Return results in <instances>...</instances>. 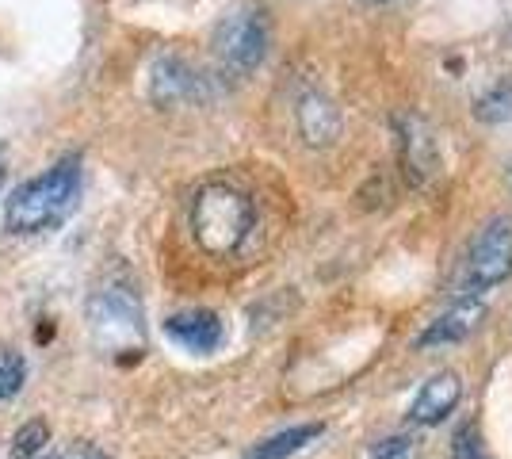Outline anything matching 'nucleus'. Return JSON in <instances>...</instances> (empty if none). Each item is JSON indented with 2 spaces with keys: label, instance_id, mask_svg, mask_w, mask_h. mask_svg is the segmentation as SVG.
<instances>
[{
  "label": "nucleus",
  "instance_id": "f257e3e1",
  "mask_svg": "<svg viewBox=\"0 0 512 459\" xmlns=\"http://www.w3.org/2000/svg\"><path fill=\"white\" fill-rule=\"evenodd\" d=\"M81 184H85V169H81V157L69 153L62 161H54L46 173L23 180L20 188L8 196L4 203V226L12 234H46V230H58L77 199H81Z\"/></svg>",
  "mask_w": 512,
  "mask_h": 459
},
{
  "label": "nucleus",
  "instance_id": "f03ea898",
  "mask_svg": "<svg viewBox=\"0 0 512 459\" xmlns=\"http://www.w3.org/2000/svg\"><path fill=\"white\" fill-rule=\"evenodd\" d=\"M188 222H192V238L199 241L203 253L234 257L256 230V207L249 192H241L237 184L214 180V184H203L195 192Z\"/></svg>",
  "mask_w": 512,
  "mask_h": 459
},
{
  "label": "nucleus",
  "instance_id": "7ed1b4c3",
  "mask_svg": "<svg viewBox=\"0 0 512 459\" xmlns=\"http://www.w3.org/2000/svg\"><path fill=\"white\" fill-rule=\"evenodd\" d=\"M88 333L107 352H138L142 349V299L123 280H104L88 299Z\"/></svg>",
  "mask_w": 512,
  "mask_h": 459
},
{
  "label": "nucleus",
  "instance_id": "20e7f679",
  "mask_svg": "<svg viewBox=\"0 0 512 459\" xmlns=\"http://www.w3.org/2000/svg\"><path fill=\"white\" fill-rule=\"evenodd\" d=\"M512 276V219L509 215H497L482 226V234L474 238L463 264V280L455 299H482L490 295L497 284H505Z\"/></svg>",
  "mask_w": 512,
  "mask_h": 459
},
{
  "label": "nucleus",
  "instance_id": "39448f33",
  "mask_svg": "<svg viewBox=\"0 0 512 459\" xmlns=\"http://www.w3.org/2000/svg\"><path fill=\"white\" fill-rule=\"evenodd\" d=\"M268 54V16L260 8H237L214 31V58L222 73L249 77Z\"/></svg>",
  "mask_w": 512,
  "mask_h": 459
},
{
  "label": "nucleus",
  "instance_id": "423d86ee",
  "mask_svg": "<svg viewBox=\"0 0 512 459\" xmlns=\"http://www.w3.org/2000/svg\"><path fill=\"white\" fill-rule=\"evenodd\" d=\"M207 77L192 66V62H184V58H176V54H161L150 69V96L153 104H161V108H180V104H195V100H207Z\"/></svg>",
  "mask_w": 512,
  "mask_h": 459
},
{
  "label": "nucleus",
  "instance_id": "0eeeda50",
  "mask_svg": "<svg viewBox=\"0 0 512 459\" xmlns=\"http://www.w3.org/2000/svg\"><path fill=\"white\" fill-rule=\"evenodd\" d=\"M398 150L402 169L413 184H428L440 173V142L421 115H398Z\"/></svg>",
  "mask_w": 512,
  "mask_h": 459
},
{
  "label": "nucleus",
  "instance_id": "6e6552de",
  "mask_svg": "<svg viewBox=\"0 0 512 459\" xmlns=\"http://www.w3.org/2000/svg\"><path fill=\"white\" fill-rule=\"evenodd\" d=\"M165 337H169L176 349L195 352V356H207L222 345L226 329H222V318L214 310H180L165 318Z\"/></svg>",
  "mask_w": 512,
  "mask_h": 459
},
{
  "label": "nucleus",
  "instance_id": "1a4fd4ad",
  "mask_svg": "<svg viewBox=\"0 0 512 459\" xmlns=\"http://www.w3.org/2000/svg\"><path fill=\"white\" fill-rule=\"evenodd\" d=\"M459 398H463V379L455 372H436L428 375V383H421V391H417V398L409 402V425H421V429H428V425H440L444 417L459 406Z\"/></svg>",
  "mask_w": 512,
  "mask_h": 459
},
{
  "label": "nucleus",
  "instance_id": "9d476101",
  "mask_svg": "<svg viewBox=\"0 0 512 459\" xmlns=\"http://www.w3.org/2000/svg\"><path fill=\"white\" fill-rule=\"evenodd\" d=\"M482 310H486L482 299H455V303H451L436 322H428L425 333L417 337V349H444V345L463 341L470 329L478 326Z\"/></svg>",
  "mask_w": 512,
  "mask_h": 459
},
{
  "label": "nucleus",
  "instance_id": "9b49d317",
  "mask_svg": "<svg viewBox=\"0 0 512 459\" xmlns=\"http://www.w3.org/2000/svg\"><path fill=\"white\" fill-rule=\"evenodd\" d=\"M321 433H325V425H321V421H310V425H291V429H283V433H272V437L256 440L253 448H249L241 459H295L299 452H306Z\"/></svg>",
  "mask_w": 512,
  "mask_h": 459
},
{
  "label": "nucleus",
  "instance_id": "f8f14e48",
  "mask_svg": "<svg viewBox=\"0 0 512 459\" xmlns=\"http://www.w3.org/2000/svg\"><path fill=\"white\" fill-rule=\"evenodd\" d=\"M299 131L310 146H325L341 131V115L321 92H306L299 100Z\"/></svg>",
  "mask_w": 512,
  "mask_h": 459
},
{
  "label": "nucleus",
  "instance_id": "ddd939ff",
  "mask_svg": "<svg viewBox=\"0 0 512 459\" xmlns=\"http://www.w3.org/2000/svg\"><path fill=\"white\" fill-rule=\"evenodd\" d=\"M46 444H50V425H46L43 417H31V421H23L20 429H16V437H12V459H39Z\"/></svg>",
  "mask_w": 512,
  "mask_h": 459
},
{
  "label": "nucleus",
  "instance_id": "4468645a",
  "mask_svg": "<svg viewBox=\"0 0 512 459\" xmlns=\"http://www.w3.org/2000/svg\"><path fill=\"white\" fill-rule=\"evenodd\" d=\"M451 456L455 459H493L474 421H463V425L455 429V437H451Z\"/></svg>",
  "mask_w": 512,
  "mask_h": 459
},
{
  "label": "nucleus",
  "instance_id": "2eb2a0df",
  "mask_svg": "<svg viewBox=\"0 0 512 459\" xmlns=\"http://www.w3.org/2000/svg\"><path fill=\"white\" fill-rule=\"evenodd\" d=\"M23 379H27V364L16 349H0V402L20 394Z\"/></svg>",
  "mask_w": 512,
  "mask_h": 459
},
{
  "label": "nucleus",
  "instance_id": "dca6fc26",
  "mask_svg": "<svg viewBox=\"0 0 512 459\" xmlns=\"http://www.w3.org/2000/svg\"><path fill=\"white\" fill-rule=\"evenodd\" d=\"M371 459H417V440L409 437V433L383 437L371 448Z\"/></svg>",
  "mask_w": 512,
  "mask_h": 459
},
{
  "label": "nucleus",
  "instance_id": "f3484780",
  "mask_svg": "<svg viewBox=\"0 0 512 459\" xmlns=\"http://www.w3.org/2000/svg\"><path fill=\"white\" fill-rule=\"evenodd\" d=\"M62 459H111V456H107L100 444H88V440H73V444H69V448L62 452Z\"/></svg>",
  "mask_w": 512,
  "mask_h": 459
},
{
  "label": "nucleus",
  "instance_id": "a211bd4d",
  "mask_svg": "<svg viewBox=\"0 0 512 459\" xmlns=\"http://www.w3.org/2000/svg\"><path fill=\"white\" fill-rule=\"evenodd\" d=\"M4 173H8V157H4V150H0V184H4Z\"/></svg>",
  "mask_w": 512,
  "mask_h": 459
},
{
  "label": "nucleus",
  "instance_id": "6ab92c4d",
  "mask_svg": "<svg viewBox=\"0 0 512 459\" xmlns=\"http://www.w3.org/2000/svg\"><path fill=\"white\" fill-rule=\"evenodd\" d=\"M43 459H62V456H43Z\"/></svg>",
  "mask_w": 512,
  "mask_h": 459
},
{
  "label": "nucleus",
  "instance_id": "aec40b11",
  "mask_svg": "<svg viewBox=\"0 0 512 459\" xmlns=\"http://www.w3.org/2000/svg\"><path fill=\"white\" fill-rule=\"evenodd\" d=\"M371 4H383V0H371Z\"/></svg>",
  "mask_w": 512,
  "mask_h": 459
}]
</instances>
